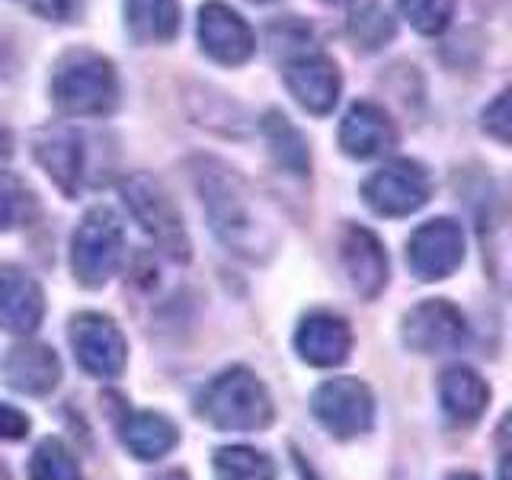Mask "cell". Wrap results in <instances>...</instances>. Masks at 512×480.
<instances>
[{"label": "cell", "instance_id": "cell-10", "mask_svg": "<svg viewBox=\"0 0 512 480\" xmlns=\"http://www.w3.org/2000/svg\"><path fill=\"white\" fill-rule=\"evenodd\" d=\"M199 45L202 52L228 68L247 64L256 52V36L250 23L221 0H208L199 10Z\"/></svg>", "mask_w": 512, "mask_h": 480}, {"label": "cell", "instance_id": "cell-20", "mask_svg": "<svg viewBox=\"0 0 512 480\" xmlns=\"http://www.w3.org/2000/svg\"><path fill=\"white\" fill-rule=\"evenodd\" d=\"M119 436H122V445L138 461L164 458L170 448L180 442V432H176V426L160 413H128L122 420Z\"/></svg>", "mask_w": 512, "mask_h": 480}, {"label": "cell", "instance_id": "cell-21", "mask_svg": "<svg viewBox=\"0 0 512 480\" xmlns=\"http://www.w3.org/2000/svg\"><path fill=\"white\" fill-rule=\"evenodd\" d=\"M125 26L138 42H173L180 32V0H125Z\"/></svg>", "mask_w": 512, "mask_h": 480}, {"label": "cell", "instance_id": "cell-18", "mask_svg": "<svg viewBox=\"0 0 512 480\" xmlns=\"http://www.w3.org/2000/svg\"><path fill=\"white\" fill-rule=\"evenodd\" d=\"M4 378H7V384L13 391L42 397V394L58 388L61 362L55 356V349H48L42 343H20V346H13L7 352Z\"/></svg>", "mask_w": 512, "mask_h": 480}, {"label": "cell", "instance_id": "cell-17", "mask_svg": "<svg viewBox=\"0 0 512 480\" xmlns=\"http://www.w3.org/2000/svg\"><path fill=\"white\" fill-rule=\"evenodd\" d=\"M340 253L346 276L362 298H375L388 285V253H384L381 240L372 231L356 228V224L346 228Z\"/></svg>", "mask_w": 512, "mask_h": 480}, {"label": "cell", "instance_id": "cell-19", "mask_svg": "<svg viewBox=\"0 0 512 480\" xmlns=\"http://www.w3.org/2000/svg\"><path fill=\"white\" fill-rule=\"evenodd\" d=\"M439 400H442V410L452 416L455 423H474L477 416L487 410L490 388H487V381L474 372V368L452 365V368H445V372H442Z\"/></svg>", "mask_w": 512, "mask_h": 480}, {"label": "cell", "instance_id": "cell-13", "mask_svg": "<svg viewBox=\"0 0 512 480\" xmlns=\"http://www.w3.org/2000/svg\"><path fill=\"white\" fill-rule=\"evenodd\" d=\"M32 154L64 196H74L84 176V148L71 125H48L32 138Z\"/></svg>", "mask_w": 512, "mask_h": 480}, {"label": "cell", "instance_id": "cell-26", "mask_svg": "<svg viewBox=\"0 0 512 480\" xmlns=\"http://www.w3.org/2000/svg\"><path fill=\"white\" fill-rule=\"evenodd\" d=\"M29 480H80V464L61 439H45L29 458Z\"/></svg>", "mask_w": 512, "mask_h": 480}, {"label": "cell", "instance_id": "cell-22", "mask_svg": "<svg viewBox=\"0 0 512 480\" xmlns=\"http://www.w3.org/2000/svg\"><path fill=\"white\" fill-rule=\"evenodd\" d=\"M263 135L272 157L282 170H288L292 176H308L311 173V151H308V141L301 138L298 128L288 122V116H282L279 109L266 112L263 119Z\"/></svg>", "mask_w": 512, "mask_h": 480}, {"label": "cell", "instance_id": "cell-4", "mask_svg": "<svg viewBox=\"0 0 512 480\" xmlns=\"http://www.w3.org/2000/svg\"><path fill=\"white\" fill-rule=\"evenodd\" d=\"M119 192H122L125 208L141 224V231L148 234L160 250L173 256V260H189V237L183 228V215L170 192L160 186V180H154L148 173H132L122 180Z\"/></svg>", "mask_w": 512, "mask_h": 480}, {"label": "cell", "instance_id": "cell-23", "mask_svg": "<svg viewBox=\"0 0 512 480\" xmlns=\"http://www.w3.org/2000/svg\"><path fill=\"white\" fill-rule=\"evenodd\" d=\"M39 218V196L16 173H0V231L26 228Z\"/></svg>", "mask_w": 512, "mask_h": 480}, {"label": "cell", "instance_id": "cell-7", "mask_svg": "<svg viewBox=\"0 0 512 480\" xmlns=\"http://www.w3.org/2000/svg\"><path fill=\"white\" fill-rule=\"evenodd\" d=\"M311 410L336 439H356L375 423V397L359 378H330L311 397Z\"/></svg>", "mask_w": 512, "mask_h": 480}, {"label": "cell", "instance_id": "cell-8", "mask_svg": "<svg viewBox=\"0 0 512 480\" xmlns=\"http://www.w3.org/2000/svg\"><path fill=\"white\" fill-rule=\"evenodd\" d=\"M464 263V231L452 218H432L413 231L407 244V266L416 279H448Z\"/></svg>", "mask_w": 512, "mask_h": 480}, {"label": "cell", "instance_id": "cell-1", "mask_svg": "<svg viewBox=\"0 0 512 480\" xmlns=\"http://www.w3.org/2000/svg\"><path fill=\"white\" fill-rule=\"evenodd\" d=\"M192 183H196L208 224L221 244L250 263L269 260L276 250V228H272V218L244 176L224 160L196 157L192 160Z\"/></svg>", "mask_w": 512, "mask_h": 480}, {"label": "cell", "instance_id": "cell-30", "mask_svg": "<svg viewBox=\"0 0 512 480\" xmlns=\"http://www.w3.org/2000/svg\"><path fill=\"white\" fill-rule=\"evenodd\" d=\"M29 432V416L16 407L0 404V439H26Z\"/></svg>", "mask_w": 512, "mask_h": 480}, {"label": "cell", "instance_id": "cell-32", "mask_svg": "<svg viewBox=\"0 0 512 480\" xmlns=\"http://www.w3.org/2000/svg\"><path fill=\"white\" fill-rule=\"evenodd\" d=\"M154 480H189V477H186V471H167V474H160Z\"/></svg>", "mask_w": 512, "mask_h": 480}, {"label": "cell", "instance_id": "cell-15", "mask_svg": "<svg viewBox=\"0 0 512 480\" xmlns=\"http://www.w3.org/2000/svg\"><path fill=\"white\" fill-rule=\"evenodd\" d=\"M45 295L39 282L20 266H0V327L10 333H32L42 324Z\"/></svg>", "mask_w": 512, "mask_h": 480}, {"label": "cell", "instance_id": "cell-27", "mask_svg": "<svg viewBox=\"0 0 512 480\" xmlns=\"http://www.w3.org/2000/svg\"><path fill=\"white\" fill-rule=\"evenodd\" d=\"M458 0H400V13L420 36H439L452 23Z\"/></svg>", "mask_w": 512, "mask_h": 480}, {"label": "cell", "instance_id": "cell-12", "mask_svg": "<svg viewBox=\"0 0 512 480\" xmlns=\"http://www.w3.org/2000/svg\"><path fill=\"white\" fill-rule=\"evenodd\" d=\"M285 87L295 96L301 109H308L311 116H327V112L340 100L343 77L336 61L327 55H298L295 61L285 64Z\"/></svg>", "mask_w": 512, "mask_h": 480}, {"label": "cell", "instance_id": "cell-16", "mask_svg": "<svg viewBox=\"0 0 512 480\" xmlns=\"http://www.w3.org/2000/svg\"><path fill=\"white\" fill-rule=\"evenodd\" d=\"M394 141H397V128L381 106L365 103V100L349 106L340 125V148L349 157H356V160L378 157L384 151H391Z\"/></svg>", "mask_w": 512, "mask_h": 480}, {"label": "cell", "instance_id": "cell-25", "mask_svg": "<svg viewBox=\"0 0 512 480\" xmlns=\"http://www.w3.org/2000/svg\"><path fill=\"white\" fill-rule=\"evenodd\" d=\"M276 464L269 455L247 445H231L215 452V480H272Z\"/></svg>", "mask_w": 512, "mask_h": 480}, {"label": "cell", "instance_id": "cell-31", "mask_svg": "<svg viewBox=\"0 0 512 480\" xmlns=\"http://www.w3.org/2000/svg\"><path fill=\"white\" fill-rule=\"evenodd\" d=\"M13 154V135L7 125H0V160H7Z\"/></svg>", "mask_w": 512, "mask_h": 480}, {"label": "cell", "instance_id": "cell-35", "mask_svg": "<svg viewBox=\"0 0 512 480\" xmlns=\"http://www.w3.org/2000/svg\"><path fill=\"white\" fill-rule=\"evenodd\" d=\"M253 4H269V0H253Z\"/></svg>", "mask_w": 512, "mask_h": 480}, {"label": "cell", "instance_id": "cell-28", "mask_svg": "<svg viewBox=\"0 0 512 480\" xmlns=\"http://www.w3.org/2000/svg\"><path fill=\"white\" fill-rule=\"evenodd\" d=\"M16 4L42 16V20H55V23H68L77 13V0H16Z\"/></svg>", "mask_w": 512, "mask_h": 480}, {"label": "cell", "instance_id": "cell-5", "mask_svg": "<svg viewBox=\"0 0 512 480\" xmlns=\"http://www.w3.org/2000/svg\"><path fill=\"white\" fill-rule=\"evenodd\" d=\"M125 231L116 212L109 208H90L80 218L77 231L71 237V269L74 279L87 288H100L109 282L112 272L122 263Z\"/></svg>", "mask_w": 512, "mask_h": 480}, {"label": "cell", "instance_id": "cell-24", "mask_svg": "<svg viewBox=\"0 0 512 480\" xmlns=\"http://www.w3.org/2000/svg\"><path fill=\"white\" fill-rule=\"evenodd\" d=\"M346 29H349V39L356 42V48H362V52H378V48L388 45L397 32L394 20L378 0H362L359 7H352Z\"/></svg>", "mask_w": 512, "mask_h": 480}, {"label": "cell", "instance_id": "cell-3", "mask_svg": "<svg viewBox=\"0 0 512 480\" xmlns=\"http://www.w3.org/2000/svg\"><path fill=\"white\" fill-rule=\"evenodd\" d=\"M272 397L250 368L234 365L212 378L199 397V416L221 432H256L272 423Z\"/></svg>", "mask_w": 512, "mask_h": 480}, {"label": "cell", "instance_id": "cell-34", "mask_svg": "<svg viewBox=\"0 0 512 480\" xmlns=\"http://www.w3.org/2000/svg\"><path fill=\"white\" fill-rule=\"evenodd\" d=\"M324 4H346V0H324Z\"/></svg>", "mask_w": 512, "mask_h": 480}, {"label": "cell", "instance_id": "cell-9", "mask_svg": "<svg viewBox=\"0 0 512 480\" xmlns=\"http://www.w3.org/2000/svg\"><path fill=\"white\" fill-rule=\"evenodd\" d=\"M71 349L80 368L96 378H116L125 368V336L116 327V320L106 314H77L71 320Z\"/></svg>", "mask_w": 512, "mask_h": 480}, {"label": "cell", "instance_id": "cell-2", "mask_svg": "<svg viewBox=\"0 0 512 480\" xmlns=\"http://www.w3.org/2000/svg\"><path fill=\"white\" fill-rule=\"evenodd\" d=\"M119 100V77L112 61L93 48H71L55 61L52 103L64 116L96 119L112 112Z\"/></svg>", "mask_w": 512, "mask_h": 480}, {"label": "cell", "instance_id": "cell-11", "mask_svg": "<svg viewBox=\"0 0 512 480\" xmlns=\"http://www.w3.org/2000/svg\"><path fill=\"white\" fill-rule=\"evenodd\" d=\"M464 336H468V320L445 298L416 304L404 317V343L413 352H423V356L452 352L464 343Z\"/></svg>", "mask_w": 512, "mask_h": 480}, {"label": "cell", "instance_id": "cell-29", "mask_svg": "<svg viewBox=\"0 0 512 480\" xmlns=\"http://www.w3.org/2000/svg\"><path fill=\"white\" fill-rule=\"evenodd\" d=\"M484 128L496 141H509V93L503 90L496 100L484 109Z\"/></svg>", "mask_w": 512, "mask_h": 480}, {"label": "cell", "instance_id": "cell-14", "mask_svg": "<svg viewBox=\"0 0 512 480\" xmlns=\"http://www.w3.org/2000/svg\"><path fill=\"white\" fill-rule=\"evenodd\" d=\"M295 349L308 365L317 368L343 365L352 349V330L343 317H336L330 311H314L301 320V327L295 333Z\"/></svg>", "mask_w": 512, "mask_h": 480}, {"label": "cell", "instance_id": "cell-33", "mask_svg": "<svg viewBox=\"0 0 512 480\" xmlns=\"http://www.w3.org/2000/svg\"><path fill=\"white\" fill-rule=\"evenodd\" d=\"M448 480H480V477H477V474H468V471H461V474H452Z\"/></svg>", "mask_w": 512, "mask_h": 480}, {"label": "cell", "instance_id": "cell-6", "mask_svg": "<svg viewBox=\"0 0 512 480\" xmlns=\"http://www.w3.org/2000/svg\"><path fill=\"white\" fill-rule=\"evenodd\" d=\"M432 180L423 164L410 157H397L391 164L378 167L362 183V199L381 218H404L420 212L429 202Z\"/></svg>", "mask_w": 512, "mask_h": 480}]
</instances>
